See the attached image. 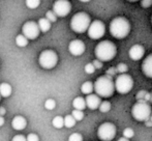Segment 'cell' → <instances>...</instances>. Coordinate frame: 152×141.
I'll return each instance as SVG.
<instances>
[{
	"label": "cell",
	"mask_w": 152,
	"mask_h": 141,
	"mask_svg": "<svg viewBox=\"0 0 152 141\" xmlns=\"http://www.w3.org/2000/svg\"><path fill=\"white\" fill-rule=\"evenodd\" d=\"M12 141H26V137H24L23 135H17L12 138Z\"/></svg>",
	"instance_id": "74e56055"
},
{
	"label": "cell",
	"mask_w": 152,
	"mask_h": 141,
	"mask_svg": "<svg viewBox=\"0 0 152 141\" xmlns=\"http://www.w3.org/2000/svg\"><path fill=\"white\" fill-rule=\"evenodd\" d=\"M26 141H39V138H38V136L36 135V134H29V135H27L26 137Z\"/></svg>",
	"instance_id": "d6a6232c"
},
{
	"label": "cell",
	"mask_w": 152,
	"mask_h": 141,
	"mask_svg": "<svg viewBox=\"0 0 152 141\" xmlns=\"http://www.w3.org/2000/svg\"><path fill=\"white\" fill-rule=\"evenodd\" d=\"M145 123H146V127H152V117L150 116V118L147 119V120L145 121Z\"/></svg>",
	"instance_id": "f35d334b"
},
{
	"label": "cell",
	"mask_w": 152,
	"mask_h": 141,
	"mask_svg": "<svg viewBox=\"0 0 152 141\" xmlns=\"http://www.w3.org/2000/svg\"><path fill=\"white\" fill-rule=\"evenodd\" d=\"M37 25H38V28H39V31H42V32H47L51 28V23L46 18L39 19Z\"/></svg>",
	"instance_id": "d6986e66"
},
{
	"label": "cell",
	"mask_w": 152,
	"mask_h": 141,
	"mask_svg": "<svg viewBox=\"0 0 152 141\" xmlns=\"http://www.w3.org/2000/svg\"><path fill=\"white\" fill-rule=\"evenodd\" d=\"M70 115L74 117L76 121H81L83 118H84V112H83V111H81V110H76V109H75Z\"/></svg>",
	"instance_id": "cb8c5ba5"
},
{
	"label": "cell",
	"mask_w": 152,
	"mask_h": 141,
	"mask_svg": "<svg viewBox=\"0 0 152 141\" xmlns=\"http://www.w3.org/2000/svg\"><path fill=\"white\" fill-rule=\"evenodd\" d=\"M46 19L50 23L56 22V21H57V16L54 14V12H53V10H49V12H47V14H46Z\"/></svg>",
	"instance_id": "f546056e"
},
{
	"label": "cell",
	"mask_w": 152,
	"mask_h": 141,
	"mask_svg": "<svg viewBox=\"0 0 152 141\" xmlns=\"http://www.w3.org/2000/svg\"><path fill=\"white\" fill-rule=\"evenodd\" d=\"M115 90L121 95L128 93L134 87V79L128 74H120L114 82Z\"/></svg>",
	"instance_id": "8992f818"
},
{
	"label": "cell",
	"mask_w": 152,
	"mask_h": 141,
	"mask_svg": "<svg viewBox=\"0 0 152 141\" xmlns=\"http://www.w3.org/2000/svg\"><path fill=\"white\" fill-rule=\"evenodd\" d=\"M145 54V48L142 45H134L128 51L129 57L134 61H138L144 57Z\"/></svg>",
	"instance_id": "4fadbf2b"
},
{
	"label": "cell",
	"mask_w": 152,
	"mask_h": 141,
	"mask_svg": "<svg viewBox=\"0 0 152 141\" xmlns=\"http://www.w3.org/2000/svg\"><path fill=\"white\" fill-rule=\"evenodd\" d=\"M40 31L38 28V25L34 21H28L22 27V35L27 40H35L39 35Z\"/></svg>",
	"instance_id": "8fae6325"
},
{
	"label": "cell",
	"mask_w": 152,
	"mask_h": 141,
	"mask_svg": "<svg viewBox=\"0 0 152 141\" xmlns=\"http://www.w3.org/2000/svg\"><path fill=\"white\" fill-rule=\"evenodd\" d=\"M152 108L150 104L145 102L144 100L138 101L132 108V115L138 121H146L150 118Z\"/></svg>",
	"instance_id": "5b68a950"
},
{
	"label": "cell",
	"mask_w": 152,
	"mask_h": 141,
	"mask_svg": "<svg viewBox=\"0 0 152 141\" xmlns=\"http://www.w3.org/2000/svg\"><path fill=\"white\" fill-rule=\"evenodd\" d=\"M150 103H152V93H150V95H149V101Z\"/></svg>",
	"instance_id": "b9f144b4"
},
{
	"label": "cell",
	"mask_w": 152,
	"mask_h": 141,
	"mask_svg": "<svg viewBox=\"0 0 152 141\" xmlns=\"http://www.w3.org/2000/svg\"><path fill=\"white\" fill-rule=\"evenodd\" d=\"M68 141H83V137L81 134L74 133L68 137Z\"/></svg>",
	"instance_id": "4dcf8cb0"
},
{
	"label": "cell",
	"mask_w": 152,
	"mask_h": 141,
	"mask_svg": "<svg viewBox=\"0 0 152 141\" xmlns=\"http://www.w3.org/2000/svg\"><path fill=\"white\" fill-rule=\"evenodd\" d=\"M92 65H93V67L95 68V70L96 69H102V62L98 60V59H95V60H93Z\"/></svg>",
	"instance_id": "d590c367"
},
{
	"label": "cell",
	"mask_w": 152,
	"mask_h": 141,
	"mask_svg": "<svg viewBox=\"0 0 152 141\" xmlns=\"http://www.w3.org/2000/svg\"><path fill=\"white\" fill-rule=\"evenodd\" d=\"M85 72L87 73V74H93L94 72H95V68L93 67V65L91 63H87L86 65H85Z\"/></svg>",
	"instance_id": "1f68e13d"
},
{
	"label": "cell",
	"mask_w": 152,
	"mask_h": 141,
	"mask_svg": "<svg viewBox=\"0 0 152 141\" xmlns=\"http://www.w3.org/2000/svg\"><path fill=\"white\" fill-rule=\"evenodd\" d=\"M0 98H1V97H0Z\"/></svg>",
	"instance_id": "7dc6e473"
},
{
	"label": "cell",
	"mask_w": 152,
	"mask_h": 141,
	"mask_svg": "<svg viewBox=\"0 0 152 141\" xmlns=\"http://www.w3.org/2000/svg\"><path fill=\"white\" fill-rule=\"evenodd\" d=\"M146 93H147V91H145V90L139 91V93H137V100H138V101H140V100H144L145 95H146Z\"/></svg>",
	"instance_id": "e575fe53"
},
{
	"label": "cell",
	"mask_w": 152,
	"mask_h": 141,
	"mask_svg": "<svg viewBox=\"0 0 152 141\" xmlns=\"http://www.w3.org/2000/svg\"><path fill=\"white\" fill-rule=\"evenodd\" d=\"M53 126H54L56 129H61L62 127L64 126V120H63V117L61 116H56L53 118L52 121Z\"/></svg>",
	"instance_id": "603a6c76"
},
{
	"label": "cell",
	"mask_w": 152,
	"mask_h": 141,
	"mask_svg": "<svg viewBox=\"0 0 152 141\" xmlns=\"http://www.w3.org/2000/svg\"><path fill=\"white\" fill-rule=\"evenodd\" d=\"M3 125H4V118L2 116H0V127H2Z\"/></svg>",
	"instance_id": "ab89813d"
},
{
	"label": "cell",
	"mask_w": 152,
	"mask_h": 141,
	"mask_svg": "<svg viewBox=\"0 0 152 141\" xmlns=\"http://www.w3.org/2000/svg\"><path fill=\"white\" fill-rule=\"evenodd\" d=\"M90 23V16L84 12H80L72 16L70 20V28L77 33H84L85 31H87Z\"/></svg>",
	"instance_id": "277c9868"
},
{
	"label": "cell",
	"mask_w": 152,
	"mask_h": 141,
	"mask_svg": "<svg viewBox=\"0 0 152 141\" xmlns=\"http://www.w3.org/2000/svg\"><path fill=\"white\" fill-rule=\"evenodd\" d=\"M98 109H99V111H100V112H102V113L109 112V111L111 110V103H110V102H107V101L102 102L99 107H98Z\"/></svg>",
	"instance_id": "d4e9b609"
},
{
	"label": "cell",
	"mask_w": 152,
	"mask_h": 141,
	"mask_svg": "<svg viewBox=\"0 0 152 141\" xmlns=\"http://www.w3.org/2000/svg\"><path fill=\"white\" fill-rule=\"evenodd\" d=\"M151 117H152V112H151Z\"/></svg>",
	"instance_id": "bcb514c9"
},
{
	"label": "cell",
	"mask_w": 152,
	"mask_h": 141,
	"mask_svg": "<svg viewBox=\"0 0 152 141\" xmlns=\"http://www.w3.org/2000/svg\"><path fill=\"white\" fill-rule=\"evenodd\" d=\"M64 120V126H65L66 128H72L75 127V125H76L77 121L75 120V118L72 116V115H66L65 117L63 118Z\"/></svg>",
	"instance_id": "7402d4cb"
},
{
	"label": "cell",
	"mask_w": 152,
	"mask_h": 141,
	"mask_svg": "<svg viewBox=\"0 0 152 141\" xmlns=\"http://www.w3.org/2000/svg\"><path fill=\"white\" fill-rule=\"evenodd\" d=\"M16 44L19 47H26L28 45V40L23 35H19L16 37Z\"/></svg>",
	"instance_id": "44dd1931"
},
{
	"label": "cell",
	"mask_w": 152,
	"mask_h": 141,
	"mask_svg": "<svg viewBox=\"0 0 152 141\" xmlns=\"http://www.w3.org/2000/svg\"><path fill=\"white\" fill-rule=\"evenodd\" d=\"M94 90L93 88V83L90 82V81H86V82H84L82 84V86H81V91H82L84 95H91L92 91Z\"/></svg>",
	"instance_id": "ffe728a7"
},
{
	"label": "cell",
	"mask_w": 152,
	"mask_h": 141,
	"mask_svg": "<svg viewBox=\"0 0 152 141\" xmlns=\"http://www.w3.org/2000/svg\"><path fill=\"white\" fill-rule=\"evenodd\" d=\"M127 1H129V2H136V1H139V0H127Z\"/></svg>",
	"instance_id": "ee69618b"
},
{
	"label": "cell",
	"mask_w": 152,
	"mask_h": 141,
	"mask_svg": "<svg viewBox=\"0 0 152 141\" xmlns=\"http://www.w3.org/2000/svg\"><path fill=\"white\" fill-rule=\"evenodd\" d=\"M141 5L144 8H149L152 5V0H141Z\"/></svg>",
	"instance_id": "836d02e7"
},
{
	"label": "cell",
	"mask_w": 152,
	"mask_h": 141,
	"mask_svg": "<svg viewBox=\"0 0 152 141\" xmlns=\"http://www.w3.org/2000/svg\"><path fill=\"white\" fill-rule=\"evenodd\" d=\"M116 133L117 129L112 123H104L97 129V136L102 141L113 140L116 136Z\"/></svg>",
	"instance_id": "ba28073f"
},
{
	"label": "cell",
	"mask_w": 152,
	"mask_h": 141,
	"mask_svg": "<svg viewBox=\"0 0 152 141\" xmlns=\"http://www.w3.org/2000/svg\"><path fill=\"white\" fill-rule=\"evenodd\" d=\"M134 132L132 128H126V129H124V131H123V137L124 138H126V139L129 140L130 138L134 137Z\"/></svg>",
	"instance_id": "83f0119b"
},
{
	"label": "cell",
	"mask_w": 152,
	"mask_h": 141,
	"mask_svg": "<svg viewBox=\"0 0 152 141\" xmlns=\"http://www.w3.org/2000/svg\"><path fill=\"white\" fill-rule=\"evenodd\" d=\"M53 12L57 17H66L72 10V4L68 0H56L53 4Z\"/></svg>",
	"instance_id": "30bf717a"
},
{
	"label": "cell",
	"mask_w": 152,
	"mask_h": 141,
	"mask_svg": "<svg viewBox=\"0 0 152 141\" xmlns=\"http://www.w3.org/2000/svg\"><path fill=\"white\" fill-rule=\"evenodd\" d=\"M151 22H152V16H151Z\"/></svg>",
	"instance_id": "f6af8a7d"
},
{
	"label": "cell",
	"mask_w": 152,
	"mask_h": 141,
	"mask_svg": "<svg viewBox=\"0 0 152 141\" xmlns=\"http://www.w3.org/2000/svg\"><path fill=\"white\" fill-rule=\"evenodd\" d=\"M85 44L81 40H74L68 45V51L74 56H80L85 52Z\"/></svg>",
	"instance_id": "7c38bea8"
},
{
	"label": "cell",
	"mask_w": 152,
	"mask_h": 141,
	"mask_svg": "<svg viewBox=\"0 0 152 141\" xmlns=\"http://www.w3.org/2000/svg\"><path fill=\"white\" fill-rule=\"evenodd\" d=\"M143 74L148 78H152V53L147 55L142 63Z\"/></svg>",
	"instance_id": "9a60e30c"
},
{
	"label": "cell",
	"mask_w": 152,
	"mask_h": 141,
	"mask_svg": "<svg viewBox=\"0 0 152 141\" xmlns=\"http://www.w3.org/2000/svg\"><path fill=\"white\" fill-rule=\"evenodd\" d=\"M116 72L117 73H120V74H126V72L128 70V67L125 65V63H119L118 65H117L116 68Z\"/></svg>",
	"instance_id": "f1b7e54d"
},
{
	"label": "cell",
	"mask_w": 152,
	"mask_h": 141,
	"mask_svg": "<svg viewBox=\"0 0 152 141\" xmlns=\"http://www.w3.org/2000/svg\"><path fill=\"white\" fill-rule=\"evenodd\" d=\"M87 31H88V36L91 40H99L106 33V25L102 21L94 20L90 23Z\"/></svg>",
	"instance_id": "9c48e42d"
},
{
	"label": "cell",
	"mask_w": 152,
	"mask_h": 141,
	"mask_svg": "<svg viewBox=\"0 0 152 141\" xmlns=\"http://www.w3.org/2000/svg\"><path fill=\"white\" fill-rule=\"evenodd\" d=\"M12 86L8 83L3 82L0 84V97L2 98H8L12 95Z\"/></svg>",
	"instance_id": "e0dca14e"
},
{
	"label": "cell",
	"mask_w": 152,
	"mask_h": 141,
	"mask_svg": "<svg viewBox=\"0 0 152 141\" xmlns=\"http://www.w3.org/2000/svg\"><path fill=\"white\" fill-rule=\"evenodd\" d=\"M130 32V23L125 17H116L110 23V33L113 37L122 40Z\"/></svg>",
	"instance_id": "7a4b0ae2"
},
{
	"label": "cell",
	"mask_w": 152,
	"mask_h": 141,
	"mask_svg": "<svg viewBox=\"0 0 152 141\" xmlns=\"http://www.w3.org/2000/svg\"><path fill=\"white\" fill-rule=\"evenodd\" d=\"M94 54L96 59L104 62V61H110L116 56L117 47L111 40H102L96 45L94 49Z\"/></svg>",
	"instance_id": "6da1fadb"
},
{
	"label": "cell",
	"mask_w": 152,
	"mask_h": 141,
	"mask_svg": "<svg viewBox=\"0 0 152 141\" xmlns=\"http://www.w3.org/2000/svg\"><path fill=\"white\" fill-rule=\"evenodd\" d=\"M81 2H89L90 0H80Z\"/></svg>",
	"instance_id": "7bdbcfd3"
},
{
	"label": "cell",
	"mask_w": 152,
	"mask_h": 141,
	"mask_svg": "<svg viewBox=\"0 0 152 141\" xmlns=\"http://www.w3.org/2000/svg\"><path fill=\"white\" fill-rule=\"evenodd\" d=\"M40 3V0H26V5L30 10H34V8H37L38 5Z\"/></svg>",
	"instance_id": "484cf974"
},
{
	"label": "cell",
	"mask_w": 152,
	"mask_h": 141,
	"mask_svg": "<svg viewBox=\"0 0 152 141\" xmlns=\"http://www.w3.org/2000/svg\"><path fill=\"white\" fill-rule=\"evenodd\" d=\"M118 141H129V140L126 139V138H124V137H121L120 139H118Z\"/></svg>",
	"instance_id": "60d3db41"
},
{
	"label": "cell",
	"mask_w": 152,
	"mask_h": 141,
	"mask_svg": "<svg viewBox=\"0 0 152 141\" xmlns=\"http://www.w3.org/2000/svg\"><path fill=\"white\" fill-rule=\"evenodd\" d=\"M55 107H56V102L53 99H49L45 102V108H46L47 110H53Z\"/></svg>",
	"instance_id": "4316f807"
},
{
	"label": "cell",
	"mask_w": 152,
	"mask_h": 141,
	"mask_svg": "<svg viewBox=\"0 0 152 141\" xmlns=\"http://www.w3.org/2000/svg\"><path fill=\"white\" fill-rule=\"evenodd\" d=\"M93 88L95 95H97L99 98H110L115 91V85L111 77L104 75L96 79L93 84Z\"/></svg>",
	"instance_id": "3957f363"
},
{
	"label": "cell",
	"mask_w": 152,
	"mask_h": 141,
	"mask_svg": "<svg viewBox=\"0 0 152 141\" xmlns=\"http://www.w3.org/2000/svg\"><path fill=\"white\" fill-rule=\"evenodd\" d=\"M85 102H86V107H88L91 110H95L99 107L100 103H102V100L98 97L97 95H94V93H91V95H88L85 99Z\"/></svg>",
	"instance_id": "5bb4252c"
},
{
	"label": "cell",
	"mask_w": 152,
	"mask_h": 141,
	"mask_svg": "<svg viewBox=\"0 0 152 141\" xmlns=\"http://www.w3.org/2000/svg\"><path fill=\"white\" fill-rule=\"evenodd\" d=\"M116 69L115 68H110L108 70H107V76H109V77H111L112 78L113 76H115L116 75Z\"/></svg>",
	"instance_id": "8d00e7d4"
},
{
	"label": "cell",
	"mask_w": 152,
	"mask_h": 141,
	"mask_svg": "<svg viewBox=\"0 0 152 141\" xmlns=\"http://www.w3.org/2000/svg\"><path fill=\"white\" fill-rule=\"evenodd\" d=\"M27 126V120L25 117L21 116V115H18V116H15L14 119L12 121V127L14 128L17 131H22L26 128Z\"/></svg>",
	"instance_id": "2e32d148"
},
{
	"label": "cell",
	"mask_w": 152,
	"mask_h": 141,
	"mask_svg": "<svg viewBox=\"0 0 152 141\" xmlns=\"http://www.w3.org/2000/svg\"><path fill=\"white\" fill-rule=\"evenodd\" d=\"M38 62L42 68L46 70H51L56 67L58 62V56L56 52H54L53 50H45L39 54Z\"/></svg>",
	"instance_id": "52a82bcc"
},
{
	"label": "cell",
	"mask_w": 152,
	"mask_h": 141,
	"mask_svg": "<svg viewBox=\"0 0 152 141\" xmlns=\"http://www.w3.org/2000/svg\"><path fill=\"white\" fill-rule=\"evenodd\" d=\"M72 106L76 110H84L86 108V102H85V99L82 97H77L76 99L72 101Z\"/></svg>",
	"instance_id": "ac0fdd59"
}]
</instances>
